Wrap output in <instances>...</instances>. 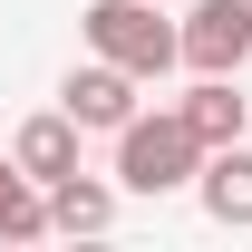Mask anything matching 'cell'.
Returning <instances> with one entry per match:
<instances>
[{
    "instance_id": "obj_2",
    "label": "cell",
    "mask_w": 252,
    "mask_h": 252,
    "mask_svg": "<svg viewBox=\"0 0 252 252\" xmlns=\"http://www.w3.org/2000/svg\"><path fill=\"white\" fill-rule=\"evenodd\" d=\"M78 30H88V59H117L136 88H156L165 68H185L165 0H88V10H78Z\"/></svg>"
},
{
    "instance_id": "obj_6",
    "label": "cell",
    "mask_w": 252,
    "mask_h": 252,
    "mask_svg": "<svg viewBox=\"0 0 252 252\" xmlns=\"http://www.w3.org/2000/svg\"><path fill=\"white\" fill-rule=\"evenodd\" d=\"M194 204H204L223 233H252V146H243V136L194 165Z\"/></svg>"
},
{
    "instance_id": "obj_7",
    "label": "cell",
    "mask_w": 252,
    "mask_h": 252,
    "mask_svg": "<svg viewBox=\"0 0 252 252\" xmlns=\"http://www.w3.org/2000/svg\"><path fill=\"white\" fill-rule=\"evenodd\" d=\"M107 223H117V185H107V175H88V165H78V175H59V185H49V233L88 243V233H107Z\"/></svg>"
},
{
    "instance_id": "obj_4",
    "label": "cell",
    "mask_w": 252,
    "mask_h": 252,
    "mask_svg": "<svg viewBox=\"0 0 252 252\" xmlns=\"http://www.w3.org/2000/svg\"><path fill=\"white\" fill-rule=\"evenodd\" d=\"M59 107H68L78 126H88V136H117V126L136 117L146 97H136V78H126L117 59H88V68H68V88H59Z\"/></svg>"
},
{
    "instance_id": "obj_9",
    "label": "cell",
    "mask_w": 252,
    "mask_h": 252,
    "mask_svg": "<svg viewBox=\"0 0 252 252\" xmlns=\"http://www.w3.org/2000/svg\"><path fill=\"white\" fill-rule=\"evenodd\" d=\"M39 233H49V185L0 165V243H39Z\"/></svg>"
},
{
    "instance_id": "obj_8",
    "label": "cell",
    "mask_w": 252,
    "mask_h": 252,
    "mask_svg": "<svg viewBox=\"0 0 252 252\" xmlns=\"http://www.w3.org/2000/svg\"><path fill=\"white\" fill-rule=\"evenodd\" d=\"M175 107H185V126L204 136V156H214V146H233V136L252 126V97H243V78H194Z\"/></svg>"
},
{
    "instance_id": "obj_3",
    "label": "cell",
    "mask_w": 252,
    "mask_h": 252,
    "mask_svg": "<svg viewBox=\"0 0 252 252\" xmlns=\"http://www.w3.org/2000/svg\"><path fill=\"white\" fill-rule=\"evenodd\" d=\"M175 49H185L194 78H243L252 59V0H194L175 20Z\"/></svg>"
},
{
    "instance_id": "obj_5",
    "label": "cell",
    "mask_w": 252,
    "mask_h": 252,
    "mask_svg": "<svg viewBox=\"0 0 252 252\" xmlns=\"http://www.w3.org/2000/svg\"><path fill=\"white\" fill-rule=\"evenodd\" d=\"M78 146H88V126L68 117V107H39V117H20V136H10V165H20L30 185H59V175H78Z\"/></svg>"
},
{
    "instance_id": "obj_1",
    "label": "cell",
    "mask_w": 252,
    "mask_h": 252,
    "mask_svg": "<svg viewBox=\"0 0 252 252\" xmlns=\"http://www.w3.org/2000/svg\"><path fill=\"white\" fill-rule=\"evenodd\" d=\"M204 136L185 126V107H136L117 126V194H194Z\"/></svg>"
}]
</instances>
